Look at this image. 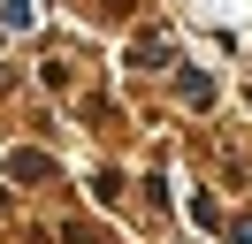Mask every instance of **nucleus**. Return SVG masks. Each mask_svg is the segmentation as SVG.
<instances>
[{
  "label": "nucleus",
  "instance_id": "obj_1",
  "mask_svg": "<svg viewBox=\"0 0 252 244\" xmlns=\"http://www.w3.org/2000/svg\"><path fill=\"white\" fill-rule=\"evenodd\" d=\"M8 176H16V183H46L54 160H46V152H16V160H8Z\"/></svg>",
  "mask_w": 252,
  "mask_h": 244
},
{
  "label": "nucleus",
  "instance_id": "obj_2",
  "mask_svg": "<svg viewBox=\"0 0 252 244\" xmlns=\"http://www.w3.org/2000/svg\"><path fill=\"white\" fill-rule=\"evenodd\" d=\"M184 99H191V107H206V99H214V84H206L199 69H184Z\"/></svg>",
  "mask_w": 252,
  "mask_h": 244
},
{
  "label": "nucleus",
  "instance_id": "obj_3",
  "mask_svg": "<svg viewBox=\"0 0 252 244\" xmlns=\"http://www.w3.org/2000/svg\"><path fill=\"white\" fill-rule=\"evenodd\" d=\"M229 237H237V244H252V214H245V221H229Z\"/></svg>",
  "mask_w": 252,
  "mask_h": 244
}]
</instances>
